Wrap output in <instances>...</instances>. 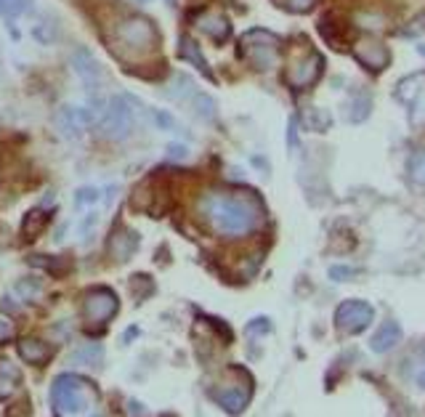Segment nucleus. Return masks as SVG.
I'll list each match as a JSON object with an SVG mask.
<instances>
[{"label": "nucleus", "instance_id": "nucleus-1", "mask_svg": "<svg viewBox=\"0 0 425 417\" xmlns=\"http://www.w3.org/2000/svg\"><path fill=\"white\" fill-rule=\"evenodd\" d=\"M207 223L223 237H242L255 226V210L231 194H207L199 202Z\"/></svg>", "mask_w": 425, "mask_h": 417}, {"label": "nucleus", "instance_id": "nucleus-2", "mask_svg": "<svg viewBox=\"0 0 425 417\" xmlns=\"http://www.w3.org/2000/svg\"><path fill=\"white\" fill-rule=\"evenodd\" d=\"M51 402H54V409L61 415H82L91 406V394H88L85 380L61 375L51 388Z\"/></svg>", "mask_w": 425, "mask_h": 417}, {"label": "nucleus", "instance_id": "nucleus-3", "mask_svg": "<svg viewBox=\"0 0 425 417\" xmlns=\"http://www.w3.org/2000/svg\"><path fill=\"white\" fill-rule=\"evenodd\" d=\"M96 123H99V130H101L104 139L125 141L130 139V133L136 127V112L130 109L125 96H117L112 101H106V109H104V115Z\"/></svg>", "mask_w": 425, "mask_h": 417}, {"label": "nucleus", "instance_id": "nucleus-4", "mask_svg": "<svg viewBox=\"0 0 425 417\" xmlns=\"http://www.w3.org/2000/svg\"><path fill=\"white\" fill-rule=\"evenodd\" d=\"M117 37L133 51H152L160 43V32L152 19L147 16H125L123 22L117 24Z\"/></svg>", "mask_w": 425, "mask_h": 417}, {"label": "nucleus", "instance_id": "nucleus-5", "mask_svg": "<svg viewBox=\"0 0 425 417\" xmlns=\"http://www.w3.org/2000/svg\"><path fill=\"white\" fill-rule=\"evenodd\" d=\"M242 46L247 48V58H250V64L258 72H269L276 64V46H279V40L271 32L253 30V32L245 35Z\"/></svg>", "mask_w": 425, "mask_h": 417}, {"label": "nucleus", "instance_id": "nucleus-6", "mask_svg": "<svg viewBox=\"0 0 425 417\" xmlns=\"http://www.w3.org/2000/svg\"><path fill=\"white\" fill-rule=\"evenodd\" d=\"M69 64H72V70L78 75V80L85 85V91L88 93H96L99 88L104 85V70L101 64H99V58L93 56L88 48H75L72 51V56H69Z\"/></svg>", "mask_w": 425, "mask_h": 417}, {"label": "nucleus", "instance_id": "nucleus-7", "mask_svg": "<svg viewBox=\"0 0 425 417\" xmlns=\"http://www.w3.org/2000/svg\"><path fill=\"white\" fill-rule=\"evenodd\" d=\"M82 313L85 319L93 322V325H104L109 322L117 313V295L106 287H96L85 295V303H82Z\"/></svg>", "mask_w": 425, "mask_h": 417}, {"label": "nucleus", "instance_id": "nucleus-8", "mask_svg": "<svg viewBox=\"0 0 425 417\" xmlns=\"http://www.w3.org/2000/svg\"><path fill=\"white\" fill-rule=\"evenodd\" d=\"M369 319H372V309H369L367 303L362 301H345L338 313H335V322L338 327L343 330V332H359V330H364L369 325Z\"/></svg>", "mask_w": 425, "mask_h": 417}, {"label": "nucleus", "instance_id": "nucleus-9", "mask_svg": "<svg viewBox=\"0 0 425 417\" xmlns=\"http://www.w3.org/2000/svg\"><path fill=\"white\" fill-rule=\"evenodd\" d=\"M319 72H322V58L316 56V54H311V56H306L290 70L288 82L292 88H309L311 82L319 77Z\"/></svg>", "mask_w": 425, "mask_h": 417}, {"label": "nucleus", "instance_id": "nucleus-10", "mask_svg": "<svg viewBox=\"0 0 425 417\" xmlns=\"http://www.w3.org/2000/svg\"><path fill=\"white\" fill-rule=\"evenodd\" d=\"M357 58L367 67V70L378 72L388 64V51L378 40H362L357 46Z\"/></svg>", "mask_w": 425, "mask_h": 417}, {"label": "nucleus", "instance_id": "nucleus-11", "mask_svg": "<svg viewBox=\"0 0 425 417\" xmlns=\"http://www.w3.org/2000/svg\"><path fill=\"white\" fill-rule=\"evenodd\" d=\"M138 247V234L133 232V229H117L115 234H112V239H109V253H112V258L115 261H120V263H125L130 255L136 253Z\"/></svg>", "mask_w": 425, "mask_h": 417}, {"label": "nucleus", "instance_id": "nucleus-12", "mask_svg": "<svg viewBox=\"0 0 425 417\" xmlns=\"http://www.w3.org/2000/svg\"><path fill=\"white\" fill-rule=\"evenodd\" d=\"M54 125H56V130L64 136V139H69V141H75V139H80L82 136V123L78 120V112H75V106H69V104H64V106H58V112H56V117H54Z\"/></svg>", "mask_w": 425, "mask_h": 417}, {"label": "nucleus", "instance_id": "nucleus-13", "mask_svg": "<svg viewBox=\"0 0 425 417\" xmlns=\"http://www.w3.org/2000/svg\"><path fill=\"white\" fill-rule=\"evenodd\" d=\"M19 356L27 364H46L54 356V348L37 337H24V340H19Z\"/></svg>", "mask_w": 425, "mask_h": 417}, {"label": "nucleus", "instance_id": "nucleus-14", "mask_svg": "<svg viewBox=\"0 0 425 417\" xmlns=\"http://www.w3.org/2000/svg\"><path fill=\"white\" fill-rule=\"evenodd\" d=\"M199 30H202L205 35L213 37L216 43H223V40H229V35H231V24L223 13H207V16H202Z\"/></svg>", "mask_w": 425, "mask_h": 417}, {"label": "nucleus", "instance_id": "nucleus-15", "mask_svg": "<svg viewBox=\"0 0 425 417\" xmlns=\"http://www.w3.org/2000/svg\"><path fill=\"white\" fill-rule=\"evenodd\" d=\"M178 54H181V58H186L189 64H195L197 70L202 72V75H207L210 80H213V72H210V64L205 61V56L199 54V48H197V43L192 40V37H181V43H178Z\"/></svg>", "mask_w": 425, "mask_h": 417}, {"label": "nucleus", "instance_id": "nucleus-16", "mask_svg": "<svg viewBox=\"0 0 425 417\" xmlns=\"http://www.w3.org/2000/svg\"><path fill=\"white\" fill-rule=\"evenodd\" d=\"M399 337H402V330H399V325H393V322H388V325H383V330H378V335L372 337V351H391L396 343H399Z\"/></svg>", "mask_w": 425, "mask_h": 417}, {"label": "nucleus", "instance_id": "nucleus-17", "mask_svg": "<svg viewBox=\"0 0 425 417\" xmlns=\"http://www.w3.org/2000/svg\"><path fill=\"white\" fill-rule=\"evenodd\" d=\"M19 380V372L13 370V364L8 359H0V402L8 399L13 394V385Z\"/></svg>", "mask_w": 425, "mask_h": 417}, {"label": "nucleus", "instance_id": "nucleus-18", "mask_svg": "<svg viewBox=\"0 0 425 417\" xmlns=\"http://www.w3.org/2000/svg\"><path fill=\"white\" fill-rule=\"evenodd\" d=\"M189 101H192V109H195V115L199 117V120H213L216 112H218L213 96H207V93H195Z\"/></svg>", "mask_w": 425, "mask_h": 417}, {"label": "nucleus", "instance_id": "nucleus-19", "mask_svg": "<svg viewBox=\"0 0 425 417\" xmlns=\"http://www.w3.org/2000/svg\"><path fill=\"white\" fill-rule=\"evenodd\" d=\"M46 223H48V213L46 210H30L27 213V218H24L22 223V234L24 237H37V234L46 229Z\"/></svg>", "mask_w": 425, "mask_h": 417}, {"label": "nucleus", "instance_id": "nucleus-20", "mask_svg": "<svg viewBox=\"0 0 425 417\" xmlns=\"http://www.w3.org/2000/svg\"><path fill=\"white\" fill-rule=\"evenodd\" d=\"M216 396V402H218L226 412H231V415H240L242 409H245V404H247V396L240 394V391H221V394H213Z\"/></svg>", "mask_w": 425, "mask_h": 417}, {"label": "nucleus", "instance_id": "nucleus-21", "mask_svg": "<svg viewBox=\"0 0 425 417\" xmlns=\"http://www.w3.org/2000/svg\"><path fill=\"white\" fill-rule=\"evenodd\" d=\"M195 93H197V88H195V82H192L189 75H178V77L173 80L171 88H168V96H171L173 101H184V99L195 96Z\"/></svg>", "mask_w": 425, "mask_h": 417}, {"label": "nucleus", "instance_id": "nucleus-22", "mask_svg": "<svg viewBox=\"0 0 425 417\" xmlns=\"http://www.w3.org/2000/svg\"><path fill=\"white\" fill-rule=\"evenodd\" d=\"M407 173L417 186H425V151H414L409 157V165H407Z\"/></svg>", "mask_w": 425, "mask_h": 417}, {"label": "nucleus", "instance_id": "nucleus-23", "mask_svg": "<svg viewBox=\"0 0 425 417\" xmlns=\"http://www.w3.org/2000/svg\"><path fill=\"white\" fill-rule=\"evenodd\" d=\"M104 356V348L101 346H82L80 351H75V356L72 359L78 361V364H88V367H96Z\"/></svg>", "mask_w": 425, "mask_h": 417}, {"label": "nucleus", "instance_id": "nucleus-24", "mask_svg": "<svg viewBox=\"0 0 425 417\" xmlns=\"http://www.w3.org/2000/svg\"><path fill=\"white\" fill-rule=\"evenodd\" d=\"M369 109H372V101H369L367 93H364V96H357V99L351 101V115H348V120H351V123H362V120L369 117Z\"/></svg>", "mask_w": 425, "mask_h": 417}, {"label": "nucleus", "instance_id": "nucleus-25", "mask_svg": "<svg viewBox=\"0 0 425 417\" xmlns=\"http://www.w3.org/2000/svg\"><path fill=\"white\" fill-rule=\"evenodd\" d=\"M32 37L37 43H43V46H51L54 40H56V30H54V24L48 22H40L32 27Z\"/></svg>", "mask_w": 425, "mask_h": 417}, {"label": "nucleus", "instance_id": "nucleus-26", "mask_svg": "<svg viewBox=\"0 0 425 417\" xmlns=\"http://www.w3.org/2000/svg\"><path fill=\"white\" fill-rule=\"evenodd\" d=\"M93 202H99V189H93V186H82L75 192V205L78 208H88Z\"/></svg>", "mask_w": 425, "mask_h": 417}, {"label": "nucleus", "instance_id": "nucleus-27", "mask_svg": "<svg viewBox=\"0 0 425 417\" xmlns=\"http://www.w3.org/2000/svg\"><path fill=\"white\" fill-rule=\"evenodd\" d=\"M149 117L154 120V125L162 127V130H171V127H175V120H173L171 112H162V109H149Z\"/></svg>", "mask_w": 425, "mask_h": 417}, {"label": "nucleus", "instance_id": "nucleus-28", "mask_svg": "<svg viewBox=\"0 0 425 417\" xmlns=\"http://www.w3.org/2000/svg\"><path fill=\"white\" fill-rule=\"evenodd\" d=\"M16 292H22L24 298H35V295H40V285H37L35 279H22V282L16 285Z\"/></svg>", "mask_w": 425, "mask_h": 417}, {"label": "nucleus", "instance_id": "nucleus-29", "mask_svg": "<svg viewBox=\"0 0 425 417\" xmlns=\"http://www.w3.org/2000/svg\"><path fill=\"white\" fill-rule=\"evenodd\" d=\"M420 85V75H412V77H407L404 82H399V96H407V101H409V96L414 93V88Z\"/></svg>", "mask_w": 425, "mask_h": 417}, {"label": "nucleus", "instance_id": "nucleus-30", "mask_svg": "<svg viewBox=\"0 0 425 417\" xmlns=\"http://www.w3.org/2000/svg\"><path fill=\"white\" fill-rule=\"evenodd\" d=\"M314 3H316V0H288V8L290 11L303 13V11H311V8H314Z\"/></svg>", "mask_w": 425, "mask_h": 417}, {"label": "nucleus", "instance_id": "nucleus-31", "mask_svg": "<svg viewBox=\"0 0 425 417\" xmlns=\"http://www.w3.org/2000/svg\"><path fill=\"white\" fill-rule=\"evenodd\" d=\"M30 6H32V0H11V8H8V13H13V16H22V13L30 11Z\"/></svg>", "mask_w": 425, "mask_h": 417}, {"label": "nucleus", "instance_id": "nucleus-32", "mask_svg": "<svg viewBox=\"0 0 425 417\" xmlns=\"http://www.w3.org/2000/svg\"><path fill=\"white\" fill-rule=\"evenodd\" d=\"M168 151H171V157H175V160H184L186 154H189V149H186V147H181V144H171V147H168Z\"/></svg>", "mask_w": 425, "mask_h": 417}, {"label": "nucleus", "instance_id": "nucleus-33", "mask_svg": "<svg viewBox=\"0 0 425 417\" xmlns=\"http://www.w3.org/2000/svg\"><path fill=\"white\" fill-rule=\"evenodd\" d=\"M11 335H13V327L8 325L6 319H0V343H3V340H8Z\"/></svg>", "mask_w": 425, "mask_h": 417}, {"label": "nucleus", "instance_id": "nucleus-34", "mask_svg": "<svg viewBox=\"0 0 425 417\" xmlns=\"http://www.w3.org/2000/svg\"><path fill=\"white\" fill-rule=\"evenodd\" d=\"M96 220H99V216H96V213H91V216H85V220H82V223H80V234L91 232V229H93V223H96Z\"/></svg>", "mask_w": 425, "mask_h": 417}, {"label": "nucleus", "instance_id": "nucleus-35", "mask_svg": "<svg viewBox=\"0 0 425 417\" xmlns=\"http://www.w3.org/2000/svg\"><path fill=\"white\" fill-rule=\"evenodd\" d=\"M288 144H290V149H295V120H290V127H288Z\"/></svg>", "mask_w": 425, "mask_h": 417}, {"label": "nucleus", "instance_id": "nucleus-36", "mask_svg": "<svg viewBox=\"0 0 425 417\" xmlns=\"http://www.w3.org/2000/svg\"><path fill=\"white\" fill-rule=\"evenodd\" d=\"M8 8H11V0H0V16H8Z\"/></svg>", "mask_w": 425, "mask_h": 417}, {"label": "nucleus", "instance_id": "nucleus-37", "mask_svg": "<svg viewBox=\"0 0 425 417\" xmlns=\"http://www.w3.org/2000/svg\"><path fill=\"white\" fill-rule=\"evenodd\" d=\"M168 3H171V6H175V0H168Z\"/></svg>", "mask_w": 425, "mask_h": 417}, {"label": "nucleus", "instance_id": "nucleus-38", "mask_svg": "<svg viewBox=\"0 0 425 417\" xmlns=\"http://www.w3.org/2000/svg\"><path fill=\"white\" fill-rule=\"evenodd\" d=\"M144 3H147V0H144Z\"/></svg>", "mask_w": 425, "mask_h": 417}]
</instances>
